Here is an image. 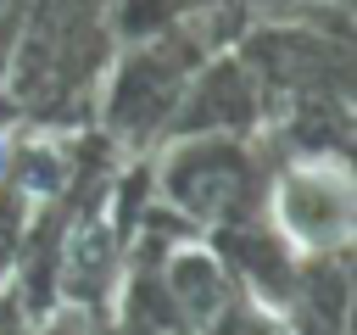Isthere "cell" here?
Returning a JSON list of instances; mask_svg holds the SVG:
<instances>
[]
</instances>
